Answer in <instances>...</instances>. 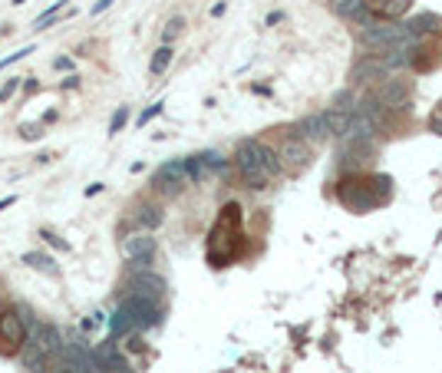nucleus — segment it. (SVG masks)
<instances>
[{
    "label": "nucleus",
    "mask_w": 442,
    "mask_h": 373,
    "mask_svg": "<svg viewBox=\"0 0 442 373\" xmlns=\"http://www.w3.org/2000/svg\"><path fill=\"white\" fill-rule=\"evenodd\" d=\"M234 169H238L241 182L258 191V189H268L280 175V159H278V152H274L271 145H264L261 139H244V143H238V149H234Z\"/></svg>",
    "instance_id": "f257e3e1"
},
{
    "label": "nucleus",
    "mask_w": 442,
    "mask_h": 373,
    "mask_svg": "<svg viewBox=\"0 0 442 373\" xmlns=\"http://www.w3.org/2000/svg\"><path fill=\"white\" fill-rule=\"evenodd\" d=\"M27 340V321L20 317L17 304L0 311V354H17Z\"/></svg>",
    "instance_id": "f03ea898"
},
{
    "label": "nucleus",
    "mask_w": 442,
    "mask_h": 373,
    "mask_svg": "<svg viewBox=\"0 0 442 373\" xmlns=\"http://www.w3.org/2000/svg\"><path fill=\"white\" fill-rule=\"evenodd\" d=\"M155 251H159V245H155V238L149 231H135V235L123 238V255H125V261H129V268L132 271L152 268Z\"/></svg>",
    "instance_id": "7ed1b4c3"
},
{
    "label": "nucleus",
    "mask_w": 442,
    "mask_h": 373,
    "mask_svg": "<svg viewBox=\"0 0 442 373\" xmlns=\"http://www.w3.org/2000/svg\"><path fill=\"white\" fill-rule=\"evenodd\" d=\"M119 307H123L125 314H132L139 330H149V327L162 324V301H152V297H142V294H125Z\"/></svg>",
    "instance_id": "20e7f679"
},
{
    "label": "nucleus",
    "mask_w": 442,
    "mask_h": 373,
    "mask_svg": "<svg viewBox=\"0 0 442 373\" xmlns=\"http://www.w3.org/2000/svg\"><path fill=\"white\" fill-rule=\"evenodd\" d=\"M60 364L67 367L69 373H99L96 364H93V347L86 340H69L60 350Z\"/></svg>",
    "instance_id": "39448f33"
},
{
    "label": "nucleus",
    "mask_w": 442,
    "mask_h": 373,
    "mask_svg": "<svg viewBox=\"0 0 442 373\" xmlns=\"http://www.w3.org/2000/svg\"><path fill=\"white\" fill-rule=\"evenodd\" d=\"M185 182H188V175H185V159H172V162L159 165V172L152 175V189L159 191V195H178Z\"/></svg>",
    "instance_id": "423d86ee"
},
{
    "label": "nucleus",
    "mask_w": 442,
    "mask_h": 373,
    "mask_svg": "<svg viewBox=\"0 0 442 373\" xmlns=\"http://www.w3.org/2000/svg\"><path fill=\"white\" fill-rule=\"evenodd\" d=\"M278 159H280V169L300 172V169H307V162H310V145L304 143L300 135H288L278 149Z\"/></svg>",
    "instance_id": "0eeeda50"
},
{
    "label": "nucleus",
    "mask_w": 442,
    "mask_h": 373,
    "mask_svg": "<svg viewBox=\"0 0 442 373\" xmlns=\"http://www.w3.org/2000/svg\"><path fill=\"white\" fill-rule=\"evenodd\" d=\"M129 294H142V297H152V301H162L165 278H159L152 268L132 271V274H129Z\"/></svg>",
    "instance_id": "6e6552de"
},
{
    "label": "nucleus",
    "mask_w": 442,
    "mask_h": 373,
    "mask_svg": "<svg viewBox=\"0 0 442 373\" xmlns=\"http://www.w3.org/2000/svg\"><path fill=\"white\" fill-rule=\"evenodd\" d=\"M373 96L386 106V109H393V113L396 109H406V103H409V79H390L386 77Z\"/></svg>",
    "instance_id": "1a4fd4ad"
},
{
    "label": "nucleus",
    "mask_w": 442,
    "mask_h": 373,
    "mask_svg": "<svg viewBox=\"0 0 442 373\" xmlns=\"http://www.w3.org/2000/svg\"><path fill=\"white\" fill-rule=\"evenodd\" d=\"M93 364H96L99 373H119V370H129L125 357L119 354L115 340H103V344L93 347Z\"/></svg>",
    "instance_id": "9d476101"
},
{
    "label": "nucleus",
    "mask_w": 442,
    "mask_h": 373,
    "mask_svg": "<svg viewBox=\"0 0 442 373\" xmlns=\"http://www.w3.org/2000/svg\"><path fill=\"white\" fill-rule=\"evenodd\" d=\"M373 139H346V149L340 155V165L344 169H363L370 159H373Z\"/></svg>",
    "instance_id": "9b49d317"
},
{
    "label": "nucleus",
    "mask_w": 442,
    "mask_h": 373,
    "mask_svg": "<svg viewBox=\"0 0 442 373\" xmlns=\"http://www.w3.org/2000/svg\"><path fill=\"white\" fill-rule=\"evenodd\" d=\"M330 7H334L346 23H353V27H366V23L373 20V10L366 7V0H330Z\"/></svg>",
    "instance_id": "f8f14e48"
},
{
    "label": "nucleus",
    "mask_w": 442,
    "mask_h": 373,
    "mask_svg": "<svg viewBox=\"0 0 442 373\" xmlns=\"http://www.w3.org/2000/svg\"><path fill=\"white\" fill-rule=\"evenodd\" d=\"M390 77V69L383 67V60L380 57H360L350 69V79L353 83H376V79H386Z\"/></svg>",
    "instance_id": "ddd939ff"
},
{
    "label": "nucleus",
    "mask_w": 442,
    "mask_h": 373,
    "mask_svg": "<svg viewBox=\"0 0 442 373\" xmlns=\"http://www.w3.org/2000/svg\"><path fill=\"white\" fill-rule=\"evenodd\" d=\"M298 135H300V139H304L307 145H314V143H327V135H330L327 116H324V113H314V116H307V119H300Z\"/></svg>",
    "instance_id": "4468645a"
},
{
    "label": "nucleus",
    "mask_w": 442,
    "mask_h": 373,
    "mask_svg": "<svg viewBox=\"0 0 442 373\" xmlns=\"http://www.w3.org/2000/svg\"><path fill=\"white\" fill-rule=\"evenodd\" d=\"M132 221L142 231H152V228H159V225L165 221V215H162V208H159L155 201H142V205H135V208H132Z\"/></svg>",
    "instance_id": "2eb2a0df"
},
{
    "label": "nucleus",
    "mask_w": 442,
    "mask_h": 373,
    "mask_svg": "<svg viewBox=\"0 0 442 373\" xmlns=\"http://www.w3.org/2000/svg\"><path fill=\"white\" fill-rule=\"evenodd\" d=\"M23 265L33 268V271H40V274H53V278L60 274L57 258H50V255H43V251H27V255H23Z\"/></svg>",
    "instance_id": "dca6fc26"
},
{
    "label": "nucleus",
    "mask_w": 442,
    "mask_h": 373,
    "mask_svg": "<svg viewBox=\"0 0 442 373\" xmlns=\"http://www.w3.org/2000/svg\"><path fill=\"white\" fill-rule=\"evenodd\" d=\"M185 175H188V182H208V179H212L215 172L208 169V162H205V152L185 159Z\"/></svg>",
    "instance_id": "f3484780"
},
{
    "label": "nucleus",
    "mask_w": 442,
    "mask_h": 373,
    "mask_svg": "<svg viewBox=\"0 0 442 373\" xmlns=\"http://www.w3.org/2000/svg\"><path fill=\"white\" fill-rule=\"evenodd\" d=\"M109 330H113V340L115 337H129V334H135L139 330V324L132 321V314H125L123 307L113 314V321H109Z\"/></svg>",
    "instance_id": "a211bd4d"
},
{
    "label": "nucleus",
    "mask_w": 442,
    "mask_h": 373,
    "mask_svg": "<svg viewBox=\"0 0 442 373\" xmlns=\"http://www.w3.org/2000/svg\"><path fill=\"white\" fill-rule=\"evenodd\" d=\"M327 126H330V135H340L346 139V129H350V116L353 113H340V109H327Z\"/></svg>",
    "instance_id": "6ab92c4d"
},
{
    "label": "nucleus",
    "mask_w": 442,
    "mask_h": 373,
    "mask_svg": "<svg viewBox=\"0 0 442 373\" xmlns=\"http://www.w3.org/2000/svg\"><path fill=\"white\" fill-rule=\"evenodd\" d=\"M172 47H169V43H162V47L155 50V57H152V63H149V73H152V77H162L165 69L172 67Z\"/></svg>",
    "instance_id": "aec40b11"
},
{
    "label": "nucleus",
    "mask_w": 442,
    "mask_h": 373,
    "mask_svg": "<svg viewBox=\"0 0 442 373\" xmlns=\"http://www.w3.org/2000/svg\"><path fill=\"white\" fill-rule=\"evenodd\" d=\"M409 4H413V0H383L376 10H380V17H386V20H400L406 10H409Z\"/></svg>",
    "instance_id": "412c9836"
},
{
    "label": "nucleus",
    "mask_w": 442,
    "mask_h": 373,
    "mask_svg": "<svg viewBox=\"0 0 442 373\" xmlns=\"http://www.w3.org/2000/svg\"><path fill=\"white\" fill-rule=\"evenodd\" d=\"M67 4H69V0H57L53 7H47V10H43V13L37 17V20H33V30H47V27H50V20H57V13H60V10H67Z\"/></svg>",
    "instance_id": "4be33fe9"
},
{
    "label": "nucleus",
    "mask_w": 442,
    "mask_h": 373,
    "mask_svg": "<svg viewBox=\"0 0 442 373\" xmlns=\"http://www.w3.org/2000/svg\"><path fill=\"white\" fill-rule=\"evenodd\" d=\"M406 27H409L416 37H419V33H426V30L439 27V17H433V13H423V17H416V20H406Z\"/></svg>",
    "instance_id": "5701e85b"
},
{
    "label": "nucleus",
    "mask_w": 442,
    "mask_h": 373,
    "mask_svg": "<svg viewBox=\"0 0 442 373\" xmlns=\"http://www.w3.org/2000/svg\"><path fill=\"white\" fill-rule=\"evenodd\" d=\"M356 96H353V89H344V93H336L334 96V103H330V109H340V113H353L356 109Z\"/></svg>",
    "instance_id": "b1692460"
},
{
    "label": "nucleus",
    "mask_w": 442,
    "mask_h": 373,
    "mask_svg": "<svg viewBox=\"0 0 442 373\" xmlns=\"http://www.w3.org/2000/svg\"><path fill=\"white\" fill-rule=\"evenodd\" d=\"M182 30H185V17H172V20H169V23L162 27V40L169 43V47H172V40H175V37H182Z\"/></svg>",
    "instance_id": "393cba45"
},
{
    "label": "nucleus",
    "mask_w": 442,
    "mask_h": 373,
    "mask_svg": "<svg viewBox=\"0 0 442 373\" xmlns=\"http://www.w3.org/2000/svg\"><path fill=\"white\" fill-rule=\"evenodd\" d=\"M17 133L23 143H37V139H43V123H23Z\"/></svg>",
    "instance_id": "a878e982"
},
{
    "label": "nucleus",
    "mask_w": 442,
    "mask_h": 373,
    "mask_svg": "<svg viewBox=\"0 0 442 373\" xmlns=\"http://www.w3.org/2000/svg\"><path fill=\"white\" fill-rule=\"evenodd\" d=\"M27 373H69L67 367L60 364V357H47L43 364H37V367H30Z\"/></svg>",
    "instance_id": "bb28decb"
},
{
    "label": "nucleus",
    "mask_w": 442,
    "mask_h": 373,
    "mask_svg": "<svg viewBox=\"0 0 442 373\" xmlns=\"http://www.w3.org/2000/svg\"><path fill=\"white\" fill-rule=\"evenodd\" d=\"M125 123H129V106H119V109H115V116H113V123H109V135L123 133Z\"/></svg>",
    "instance_id": "cd10ccee"
},
{
    "label": "nucleus",
    "mask_w": 442,
    "mask_h": 373,
    "mask_svg": "<svg viewBox=\"0 0 442 373\" xmlns=\"http://www.w3.org/2000/svg\"><path fill=\"white\" fill-rule=\"evenodd\" d=\"M40 238L47 241V245H53V248H57V251H69V245H67V241L60 238V235H53V231H50V228H40Z\"/></svg>",
    "instance_id": "c85d7f7f"
},
{
    "label": "nucleus",
    "mask_w": 442,
    "mask_h": 373,
    "mask_svg": "<svg viewBox=\"0 0 442 373\" xmlns=\"http://www.w3.org/2000/svg\"><path fill=\"white\" fill-rule=\"evenodd\" d=\"M33 53V47H23V50H17V53H10L7 60H0V69H7V67H13V63H20L23 57H30Z\"/></svg>",
    "instance_id": "c756f323"
},
{
    "label": "nucleus",
    "mask_w": 442,
    "mask_h": 373,
    "mask_svg": "<svg viewBox=\"0 0 442 373\" xmlns=\"http://www.w3.org/2000/svg\"><path fill=\"white\" fill-rule=\"evenodd\" d=\"M20 89V77H13V79H7V83H4V87H0V103H7L10 96L17 93Z\"/></svg>",
    "instance_id": "7c9ffc66"
},
{
    "label": "nucleus",
    "mask_w": 442,
    "mask_h": 373,
    "mask_svg": "<svg viewBox=\"0 0 442 373\" xmlns=\"http://www.w3.org/2000/svg\"><path fill=\"white\" fill-rule=\"evenodd\" d=\"M162 106H165V103H152V106H149V109H145V113L139 116V126H145V123H149V119H155V116L162 113Z\"/></svg>",
    "instance_id": "2f4dec72"
},
{
    "label": "nucleus",
    "mask_w": 442,
    "mask_h": 373,
    "mask_svg": "<svg viewBox=\"0 0 442 373\" xmlns=\"http://www.w3.org/2000/svg\"><path fill=\"white\" fill-rule=\"evenodd\" d=\"M60 89H79V77H76V73H69V77L60 83Z\"/></svg>",
    "instance_id": "473e14b6"
},
{
    "label": "nucleus",
    "mask_w": 442,
    "mask_h": 373,
    "mask_svg": "<svg viewBox=\"0 0 442 373\" xmlns=\"http://www.w3.org/2000/svg\"><path fill=\"white\" fill-rule=\"evenodd\" d=\"M109 7H113V0H96V4H93V17H99V13Z\"/></svg>",
    "instance_id": "72a5a7b5"
},
{
    "label": "nucleus",
    "mask_w": 442,
    "mask_h": 373,
    "mask_svg": "<svg viewBox=\"0 0 442 373\" xmlns=\"http://www.w3.org/2000/svg\"><path fill=\"white\" fill-rule=\"evenodd\" d=\"M69 67H73V60H69V57H57V60H53V69H69Z\"/></svg>",
    "instance_id": "f704fd0d"
},
{
    "label": "nucleus",
    "mask_w": 442,
    "mask_h": 373,
    "mask_svg": "<svg viewBox=\"0 0 442 373\" xmlns=\"http://www.w3.org/2000/svg\"><path fill=\"white\" fill-rule=\"evenodd\" d=\"M37 89H40V83H37V79H30V83H23V96H33Z\"/></svg>",
    "instance_id": "c9c22d12"
},
{
    "label": "nucleus",
    "mask_w": 442,
    "mask_h": 373,
    "mask_svg": "<svg viewBox=\"0 0 442 373\" xmlns=\"http://www.w3.org/2000/svg\"><path fill=\"white\" fill-rule=\"evenodd\" d=\"M17 195H7V199H0V211H4V208H10V205H17Z\"/></svg>",
    "instance_id": "e433bc0d"
},
{
    "label": "nucleus",
    "mask_w": 442,
    "mask_h": 373,
    "mask_svg": "<svg viewBox=\"0 0 442 373\" xmlns=\"http://www.w3.org/2000/svg\"><path fill=\"white\" fill-rule=\"evenodd\" d=\"M99 191H103V182H93V185L86 189V195H99Z\"/></svg>",
    "instance_id": "4c0bfd02"
},
{
    "label": "nucleus",
    "mask_w": 442,
    "mask_h": 373,
    "mask_svg": "<svg viewBox=\"0 0 442 373\" xmlns=\"http://www.w3.org/2000/svg\"><path fill=\"white\" fill-rule=\"evenodd\" d=\"M380 4H383V0H366V7H380Z\"/></svg>",
    "instance_id": "58836bf2"
},
{
    "label": "nucleus",
    "mask_w": 442,
    "mask_h": 373,
    "mask_svg": "<svg viewBox=\"0 0 442 373\" xmlns=\"http://www.w3.org/2000/svg\"><path fill=\"white\" fill-rule=\"evenodd\" d=\"M10 4H13V7H20V4H23V0H10Z\"/></svg>",
    "instance_id": "ea45409f"
},
{
    "label": "nucleus",
    "mask_w": 442,
    "mask_h": 373,
    "mask_svg": "<svg viewBox=\"0 0 442 373\" xmlns=\"http://www.w3.org/2000/svg\"><path fill=\"white\" fill-rule=\"evenodd\" d=\"M0 294H4V287H0Z\"/></svg>",
    "instance_id": "a19ab883"
}]
</instances>
